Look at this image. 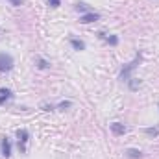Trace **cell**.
<instances>
[{"instance_id": "cell-1", "label": "cell", "mask_w": 159, "mask_h": 159, "mask_svg": "<svg viewBox=\"0 0 159 159\" xmlns=\"http://www.w3.org/2000/svg\"><path fill=\"white\" fill-rule=\"evenodd\" d=\"M141 59H143V56H141V52H137L135 54V59L133 61H129L128 65H124L122 67V70H120V74H119V80H122V81H128V80L131 78V72L137 69V65L141 63Z\"/></svg>"}, {"instance_id": "cell-2", "label": "cell", "mask_w": 159, "mask_h": 159, "mask_svg": "<svg viewBox=\"0 0 159 159\" xmlns=\"http://www.w3.org/2000/svg\"><path fill=\"white\" fill-rule=\"evenodd\" d=\"M17 146H19V150H20V154H24L26 150H28V141H30V131L28 129H24V128H20V129H17Z\"/></svg>"}, {"instance_id": "cell-3", "label": "cell", "mask_w": 159, "mask_h": 159, "mask_svg": "<svg viewBox=\"0 0 159 159\" xmlns=\"http://www.w3.org/2000/svg\"><path fill=\"white\" fill-rule=\"evenodd\" d=\"M13 69V57L6 52L0 54V72H9Z\"/></svg>"}, {"instance_id": "cell-4", "label": "cell", "mask_w": 159, "mask_h": 159, "mask_svg": "<svg viewBox=\"0 0 159 159\" xmlns=\"http://www.w3.org/2000/svg\"><path fill=\"white\" fill-rule=\"evenodd\" d=\"M98 19H100V15H98V13L89 11V13H83V15L80 17V22H81V24H91V22H96Z\"/></svg>"}, {"instance_id": "cell-5", "label": "cell", "mask_w": 159, "mask_h": 159, "mask_svg": "<svg viewBox=\"0 0 159 159\" xmlns=\"http://www.w3.org/2000/svg\"><path fill=\"white\" fill-rule=\"evenodd\" d=\"M0 150H2V156L6 159L11 156V141H9L7 137H2V141H0Z\"/></svg>"}, {"instance_id": "cell-6", "label": "cell", "mask_w": 159, "mask_h": 159, "mask_svg": "<svg viewBox=\"0 0 159 159\" xmlns=\"http://www.w3.org/2000/svg\"><path fill=\"white\" fill-rule=\"evenodd\" d=\"M109 128H111V131H113V135H117V137H120V135H124L128 129H126V126L122 124V122H113V124H109Z\"/></svg>"}, {"instance_id": "cell-7", "label": "cell", "mask_w": 159, "mask_h": 159, "mask_svg": "<svg viewBox=\"0 0 159 159\" xmlns=\"http://www.w3.org/2000/svg\"><path fill=\"white\" fill-rule=\"evenodd\" d=\"M124 154H126V157H128V159H141V157H143V152H141V150H137V148H128Z\"/></svg>"}, {"instance_id": "cell-8", "label": "cell", "mask_w": 159, "mask_h": 159, "mask_svg": "<svg viewBox=\"0 0 159 159\" xmlns=\"http://www.w3.org/2000/svg\"><path fill=\"white\" fill-rule=\"evenodd\" d=\"M141 85H143V81H141L139 78H129L128 80V87H129V91H137Z\"/></svg>"}, {"instance_id": "cell-9", "label": "cell", "mask_w": 159, "mask_h": 159, "mask_svg": "<svg viewBox=\"0 0 159 159\" xmlns=\"http://www.w3.org/2000/svg\"><path fill=\"white\" fill-rule=\"evenodd\" d=\"M13 96V93L9 91V89H0V106L6 102V100H9Z\"/></svg>"}, {"instance_id": "cell-10", "label": "cell", "mask_w": 159, "mask_h": 159, "mask_svg": "<svg viewBox=\"0 0 159 159\" xmlns=\"http://www.w3.org/2000/svg\"><path fill=\"white\" fill-rule=\"evenodd\" d=\"M70 46L74 48V50H85V43L83 41H80V39H70Z\"/></svg>"}, {"instance_id": "cell-11", "label": "cell", "mask_w": 159, "mask_h": 159, "mask_svg": "<svg viewBox=\"0 0 159 159\" xmlns=\"http://www.w3.org/2000/svg\"><path fill=\"white\" fill-rule=\"evenodd\" d=\"M144 135H148V137H157L159 128H144Z\"/></svg>"}, {"instance_id": "cell-12", "label": "cell", "mask_w": 159, "mask_h": 159, "mask_svg": "<svg viewBox=\"0 0 159 159\" xmlns=\"http://www.w3.org/2000/svg\"><path fill=\"white\" fill-rule=\"evenodd\" d=\"M35 63H37V69H41V70H44V69H48V67H50V63H48L46 59H43V57H37V61H35Z\"/></svg>"}, {"instance_id": "cell-13", "label": "cell", "mask_w": 159, "mask_h": 159, "mask_svg": "<svg viewBox=\"0 0 159 159\" xmlns=\"http://www.w3.org/2000/svg\"><path fill=\"white\" fill-rule=\"evenodd\" d=\"M104 41H107V43H109V44H113V46H115V44H119V37H117V35H111V37H107V35H106Z\"/></svg>"}, {"instance_id": "cell-14", "label": "cell", "mask_w": 159, "mask_h": 159, "mask_svg": "<svg viewBox=\"0 0 159 159\" xmlns=\"http://www.w3.org/2000/svg\"><path fill=\"white\" fill-rule=\"evenodd\" d=\"M76 11H81V13H89V7H87V4H76Z\"/></svg>"}, {"instance_id": "cell-15", "label": "cell", "mask_w": 159, "mask_h": 159, "mask_svg": "<svg viewBox=\"0 0 159 159\" xmlns=\"http://www.w3.org/2000/svg\"><path fill=\"white\" fill-rule=\"evenodd\" d=\"M70 106H72V102H69V100H65V102H59V104H57V107H59V109H67V107H70Z\"/></svg>"}, {"instance_id": "cell-16", "label": "cell", "mask_w": 159, "mask_h": 159, "mask_svg": "<svg viewBox=\"0 0 159 159\" xmlns=\"http://www.w3.org/2000/svg\"><path fill=\"white\" fill-rule=\"evenodd\" d=\"M46 2H48L50 7H59L61 6V0H46Z\"/></svg>"}, {"instance_id": "cell-17", "label": "cell", "mask_w": 159, "mask_h": 159, "mask_svg": "<svg viewBox=\"0 0 159 159\" xmlns=\"http://www.w3.org/2000/svg\"><path fill=\"white\" fill-rule=\"evenodd\" d=\"M7 2H9L11 6H22V4H24V0H7Z\"/></svg>"}, {"instance_id": "cell-18", "label": "cell", "mask_w": 159, "mask_h": 159, "mask_svg": "<svg viewBox=\"0 0 159 159\" xmlns=\"http://www.w3.org/2000/svg\"><path fill=\"white\" fill-rule=\"evenodd\" d=\"M54 106H48V104H43V111H52Z\"/></svg>"}, {"instance_id": "cell-19", "label": "cell", "mask_w": 159, "mask_h": 159, "mask_svg": "<svg viewBox=\"0 0 159 159\" xmlns=\"http://www.w3.org/2000/svg\"><path fill=\"white\" fill-rule=\"evenodd\" d=\"M157 107H159V104H157Z\"/></svg>"}]
</instances>
